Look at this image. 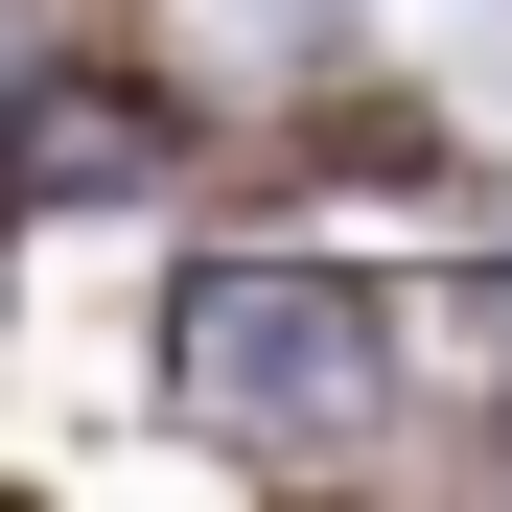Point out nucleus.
Instances as JSON below:
<instances>
[{
	"mask_svg": "<svg viewBox=\"0 0 512 512\" xmlns=\"http://www.w3.org/2000/svg\"><path fill=\"white\" fill-rule=\"evenodd\" d=\"M163 350H187L256 443H326V419L396 373V326H373L350 280H187V326H163Z\"/></svg>",
	"mask_w": 512,
	"mask_h": 512,
	"instance_id": "f257e3e1",
	"label": "nucleus"
}]
</instances>
